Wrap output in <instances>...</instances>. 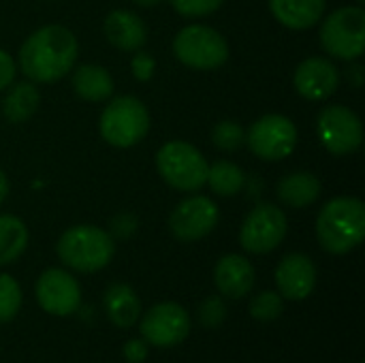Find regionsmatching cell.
I'll return each instance as SVG.
<instances>
[{
    "instance_id": "cell-1",
    "label": "cell",
    "mask_w": 365,
    "mask_h": 363,
    "mask_svg": "<svg viewBox=\"0 0 365 363\" xmlns=\"http://www.w3.org/2000/svg\"><path fill=\"white\" fill-rule=\"evenodd\" d=\"M79 45L75 34L58 24L34 30L19 47V68L36 83H51L64 77L77 60Z\"/></svg>"
},
{
    "instance_id": "cell-2",
    "label": "cell",
    "mask_w": 365,
    "mask_h": 363,
    "mask_svg": "<svg viewBox=\"0 0 365 363\" xmlns=\"http://www.w3.org/2000/svg\"><path fill=\"white\" fill-rule=\"evenodd\" d=\"M317 237L329 255H349L365 237V205L357 197H336L317 218Z\"/></svg>"
},
{
    "instance_id": "cell-3",
    "label": "cell",
    "mask_w": 365,
    "mask_h": 363,
    "mask_svg": "<svg viewBox=\"0 0 365 363\" xmlns=\"http://www.w3.org/2000/svg\"><path fill=\"white\" fill-rule=\"evenodd\" d=\"M56 250L66 267L81 274H92V272H101L111 263L115 252V242L101 227L77 225L62 233Z\"/></svg>"
},
{
    "instance_id": "cell-4",
    "label": "cell",
    "mask_w": 365,
    "mask_h": 363,
    "mask_svg": "<svg viewBox=\"0 0 365 363\" xmlns=\"http://www.w3.org/2000/svg\"><path fill=\"white\" fill-rule=\"evenodd\" d=\"M207 160L186 141H169L156 154L160 178L180 193H195L207 182Z\"/></svg>"
},
{
    "instance_id": "cell-5",
    "label": "cell",
    "mask_w": 365,
    "mask_h": 363,
    "mask_svg": "<svg viewBox=\"0 0 365 363\" xmlns=\"http://www.w3.org/2000/svg\"><path fill=\"white\" fill-rule=\"evenodd\" d=\"M98 128L109 145L130 148L150 131L148 107L135 96H118L103 109Z\"/></svg>"
},
{
    "instance_id": "cell-6",
    "label": "cell",
    "mask_w": 365,
    "mask_h": 363,
    "mask_svg": "<svg viewBox=\"0 0 365 363\" xmlns=\"http://www.w3.org/2000/svg\"><path fill=\"white\" fill-rule=\"evenodd\" d=\"M173 53L190 68L214 71L229 60V45L218 30L203 24H192L182 28L173 39Z\"/></svg>"
},
{
    "instance_id": "cell-7",
    "label": "cell",
    "mask_w": 365,
    "mask_h": 363,
    "mask_svg": "<svg viewBox=\"0 0 365 363\" xmlns=\"http://www.w3.org/2000/svg\"><path fill=\"white\" fill-rule=\"evenodd\" d=\"M323 49L340 60H357L365 49V11L361 6H342L321 26Z\"/></svg>"
},
{
    "instance_id": "cell-8",
    "label": "cell",
    "mask_w": 365,
    "mask_h": 363,
    "mask_svg": "<svg viewBox=\"0 0 365 363\" xmlns=\"http://www.w3.org/2000/svg\"><path fill=\"white\" fill-rule=\"evenodd\" d=\"M246 143L261 160H284L297 148V126L280 113H269L252 122Z\"/></svg>"
},
{
    "instance_id": "cell-9",
    "label": "cell",
    "mask_w": 365,
    "mask_h": 363,
    "mask_svg": "<svg viewBox=\"0 0 365 363\" xmlns=\"http://www.w3.org/2000/svg\"><path fill=\"white\" fill-rule=\"evenodd\" d=\"M317 135L327 152L346 156L361 148L364 126L359 116L344 105H327L317 118Z\"/></svg>"
},
{
    "instance_id": "cell-10",
    "label": "cell",
    "mask_w": 365,
    "mask_h": 363,
    "mask_svg": "<svg viewBox=\"0 0 365 363\" xmlns=\"http://www.w3.org/2000/svg\"><path fill=\"white\" fill-rule=\"evenodd\" d=\"M287 229V214L274 203H261L246 216L240 229V244L246 252L267 255L282 244Z\"/></svg>"
},
{
    "instance_id": "cell-11",
    "label": "cell",
    "mask_w": 365,
    "mask_h": 363,
    "mask_svg": "<svg viewBox=\"0 0 365 363\" xmlns=\"http://www.w3.org/2000/svg\"><path fill=\"white\" fill-rule=\"evenodd\" d=\"M139 332L148 344L169 349L190 334V315L175 302H160L143 315Z\"/></svg>"
},
{
    "instance_id": "cell-12",
    "label": "cell",
    "mask_w": 365,
    "mask_h": 363,
    "mask_svg": "<svg viewBox=\"0 0 365 363\" xmlns=\"http://www.w3.org/2000/svg\"><path fill=\"white\" fill-rule=\"evenodd\" d=\"M220 220L218 205L203 195H195L178 203L169 216V229L175 240L190 244L207 237Z\"/></svg>"
},
{
    "instance_id": "cell-13",
    "label": "cell",
    "mask_w": 365,
    "mask_h": 363,
    "mask_svg": "<svg viewBox=\"0 0 365 363\" xmlns=\"http://www.w3.org/2000/svg\"><path fill=\"white\" fill-rule=\"evenodd\" d=\"M38 306L53 317H71L81 306V289L75 276L51 267L43 272L34 287Z\"/></svg>"
},
{
    "instance_id": "cell-14",
    "label": "cell",
    "mask_w": 365,
    "mask_h": 363,
    "mask_svg": "<svg viewBox=\"0 0 365 363\" xmlns=\"http://www.w3.org/2000/svg\"><path fill=\"white\" fill-rule=\"evenodd\" d=\"M295 90L308 101H325L340 86V71L327 58H306L293 75Z\"/></svg>"
},
{
    "instance_id": "cell-15",
    "label": "cell",
    "mask_w": 365,
    "mask_h": 363,
    "mask_svg": "<svg viewBox=\"0 0 365 363\" xmlns=\"http://www.w3.org/2000/svg\"><path fill=\"white\" fill-rule=\"evenodd\" d=\"M276 287L282 300L302 302L312 295L317 287V267L308 255H287L276 267Z\"/></svg>"
},
{
    "instance_id": "cell-16",
    "label": "cell",
    "mask_w": 365,
    "mask_h": 363,
    "mask_svg": "<svg viewBox=\"0 0 365 363\" xmlns=\"http://www.w3.org/2000/svg\"><path fill=\"white\" fill-rule=\"evenodd\" d=\"M214 282L225 297L242 300L255 287V267L242 255H225L214 267Z\"/></svg>"
},
{
    "instance_id": "cell-17",
    "label": "cell",
    "mask_w": 365,
    "mask_h": 363,
    "mask_svg": "<svg viewBox=\"0 0 365 363\" xmlns=\"http://www.w3.org/2000/svg\"><path fill=\"white\" fill-rule=\"evenodd\" d=\"M105 36L107 41L122 51H137L148 41V28L143 19L126 9H115L105 17Z\"/></svg>"
},
{
    "instance_id": "cell-18",
    "label": "cell",
    "mask_w": 365,
    "mask_h": 363,
    "mask_svg": "<svg viewBox=\"0 0 365 363\" xmlns=\"http://www.w3.org/2000/svg\"><path fill=\"white\" fill-rule=\"evenodd\" d=\"M274 17L291 30H308L323 19L325 0H269Z\"/></svg>"
},
{
    "instance_id": "cell-19",
    "label": "cell",
    "mask_w": 365,
    "mask_h": 363,
    "mask_svg": "<svg viewBox=\"0 0 365 363\" xmlns=\"http://www.w3.org/2000/svg\"><path fill=\"white\" fill-rule=\"evenodd\" d=\"M276 195L284 205L304 210L321 197V180L310 171H295L280 178Z\"/></svg>"
},
{
    "instance_id": "cell-20",
    "label": "cell",
    "mask_w": 365,
    "mask_h": 363,
    "mask_svg": "<svg viewBox=\"0 0 365 363\" xmlns=\"http://www.w3.org/2000/svg\"><path fill=\"white\" fill-rule=\"evenodd\" d=\"M105 312L115 327H133L141 317V302L133 287L124 282H113L103 297Z\"/></svg>"
},
{
    "instance_id": "cell-21",
    "label": "cell",
    "mask_w": 365,
    "mask_h": 363,
    "mask_svg": "<svg viewBox=\"0 0 365 363\" xmlns=\"http://www.w3.org/2000/svg\"><path fill=\"white\" fill-rule=\"evenodd\" d=\"M73 90L83 101L101 103L113 94V79L101 64H81L73 75Z\"/></svg>"
},
{
    "instance_id": "cell-22",
    "label": "cell",
    "mask_w": 365,
    "mask_h": 363,
    "mask_svg": "<svg viewBox=\"0 0 365 363\" xmlns=\"http://www.w3.org/2000/svg\"><path fill=\"white\" fill-rule=\"evenodd\" d=\"M38 103H41V94L36 86L32 81H19L6 92L2 101V113L6 116L9 122L21 124L34 116V111L38 109Z\"/></svg>"
},
{
    "instance_id": "cell-23",
    "label": "cell",
    "mask_w": 365,
    "mask_h": 363,
    "mask_svg": "<svg viewBox=\"0 0 365 363\" xmlns=\"http://www.w3.org/2000/svg\"><path fill=\"white\" fill-rule=\"evenodd\" d=\"M28 246V229L21 218L0 214V265L17 261Z\"/></svg>"
},
{
    "instance_id": "cell-24",
    "label": "cell",
    "mask_w": 365,
    "mask_h": 363,
    "mask_svg": "<svg viewBox=\"0 0 365 363\" xmlns=\"http://www.w3.org/2000/svg\"><path fill=\"white\" fill-rule=\"evenodd\" d=\"M205 184H210L212 193H216L220 197H233L244 188L246 175L240 165H235L231 160H218L212 167H207Z\"/></svg>"
},
{
    "instance_id": "cell-25",
    "label": "cell",
    "mask_w": 365,
    "mask_h": 363,
    "mask_svg": "<svg viewBox=\"0 0 365 363\" xmlns=\"http://www.w3.org/2000/svg\"><path fill=\"white\" fill-rule=\"evenodd\" d=\"M212 141L222 152H235L246 143V128L235 120H222L212 128Z\"/></svg>"
},
{
    "instance_id": "cell-26",
    "label": "cell",
    "mask_w": 365,
    "mask_h": 363,
    "mask_svg": "<svg viewBox=\"0 0 365 363\" xmlns=\"http://www.w3.org/2000/svg\"><path fill=\"white\" fill-rule=\"evenodd\" d=\"M21 308V289L9 274H0V323H9Z\"/></svg>"
},
{
    "instance_id": "cell-27",
    "label": "cell",
    "mask_w": 365,
    "mask_h": 363,
    "mask_svg": "<svg viewBox=\"0 0 365 363\" xmlns=\"http://www.w3.org/2000/svg\"><path fill=\"white\" fill-rule=\"evenodd\" d=\"M284 310L282 295L276 291H263L250 302V315L259 323H272L276 321Z\"/></svg>"
},
{
    "instance_id": "cell-28",
    "label": "cell",
    "mask_w": 365,
    "mask_h": 363,
    "mask_svg": "<svg viewBox=\"0 0 365 363\" xmlns=\"http://www.w3.org/2000/svg\"><path fill=\"white\" fill-rule=\"evenodd\" d=\"M225 319H227V304H225L222 297L212 295V297H207L201 304V308H199V321H201L203 327L216 329V327H220L225 323Z\"/></svg>"
},
{
    "instance_id": "cell-29",
    "label": "cell",
    "mask_w": 365,
    "mask_h": 363,
    "mask_svg": "<svg viewBox=\"0 0 365 363\" xmlns=\"http://www.w3.org/2000/svg\"><path fill=\"white\" fill-rule=\"evenodd\" d=\"M171 6L186 17H203L214 13L225 0H169Z\"/></svg>"
},
{
    "instance_id": "cell-30",
    "label": "cell",
    "mask_w": 365,
    "mask_h": 363,
    "mask_svg": "<svg viewBox=\"0 0 365 363\" xmlns=\"http://www.w3.org/2000/svg\"><path fill=\"white\" fill-rule=\"evenodd\" d=\"M135 231H137V218H135V214L122 212V214H118V216L109 223V231H107V233H109L113 240H128V237L135 235Z\"/></svg>"
},
{
    "instance_id": "cell-31",
    "label": "cell",
    "mask_w": 365,
    "mask_h": 363,
    "mask_svg": "<svg viewBox=\"0 0 365 363\" xmlns=\"http://www.w3.org/2000/svg\"><path fill=\"white\" fill-rule=\"evenodd\" d=\"M130 71H133L135 79H139V81L152 79V75H154V71H156V60H154V56L148 53V51L137 49L135 56H133V60H130Z\"/></svg>"
},
{
    "instance_id": "cell-32",
    "label": "cell",
    "mask_w": 365,
    "mask_h": 363,
    "mask_svg": "<svg viewBox=\"0 0 365 363\" xmlns=\"http://www.w3.org/2000/svg\"><path fill=\"white\" fill-rule=\"evenodd\" d=\"M122 355L128 363H141L148 359V342L143 338H135V340H128L124 347H122Z\"/></svg>"
},
{
    "instance_id": "cell-33",
    "label": "cell",
    "mask_w": 365,
    "mask_h": 363,
    "mask_svg": "<svg viewBox=\"0 0 365 363\" xmlns=\"http://www.w3.org/2000/svg\"><path fill=\"white\" fill-rule=\"evenodd\" d=\"M15 73H17L15 60L4 49H0V90H4L13 83Z\"/></svg>"
},
{
    "instance_id": "cell-34",
    "label": "cell",
    "mask_w": 365,
    "mask_h": 363,
    "mask_svg": "<svg viewBox=\"0 0 365 363\" xmlns=\"http://www.w3.org/2000/svg\"><path fill=\"white\" fill-rule=\"evenodd\" d=\"M6 195H9V180H6V175H4V171L0 169V205L4 203V199H6Z\"/></svg>"
},
{
    "instance_id": "cell-35",
    "label": "cell",
    "mask_w": 365,
    "mask_h": 363,
    "mask_svg": "<svg viewBox=\"0 0 365 363\" xmlns=\"http://www.w3.org/2000/svg\"><path fill=\"white\" fill-rule=\"evenodd\" d=\"M361 71H364V68H361L359 64H355V66L351 68V73H349V75L355 77V86H361Z\"/></svg>"
},
{
    "instance_id": "cell-36",
    "label": "cell",
    "mask_w": 365,
    "mask_h": 363,
    "mask_svg": "<svg viewBox=\"0 0 365 363\" xmlns=\"http://www.w3.org/2000/svg\"><path fill=\"white\" fill-rule=\"evenodd\" d=\"M135 4H139V6H156V4H160L163 0H133Z\"/></svg>"
},
{
    "instance_id": "cell-37",
    "label": "cell",
    "mask_w": 365,
    "mask_h": 363,
    "mask_svg": "<svg viewBox=\"0 0 365 363\" xmlns=\"http://www.w3.org/2000/svg\"><path fill=\"white\" fill-rule=\"evenodd\" d=\"M359 2H364V0H359Z\"/></svg>"
}]
</instances>
